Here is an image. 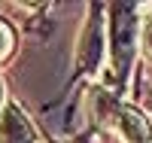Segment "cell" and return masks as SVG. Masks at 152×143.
I'll return each instance as SVG.
<instances>
[{
	"label": "cell",
	"instance_id": "obj_4",
	"mask_svg": "<svg viewBox=\"0 0 152 143\" xmlns=\"http://www.w3.org/2000/svg\"><path fill=\"white\" fill-rule=\"evenodd\" d=\"M143 49H146L149 55H152V24H149V28L143 31Z\"/></svg>",
	"mask_w": 152,
	"mask_h": 143
},
{
	"label": "cell",
	"instance_id": "obj_1",
	"mask_svg": "<svg viewBox=\"0 0 152 143\" xmlns=\"http://www.w3.org/2000/svg\"><path fill=\"white\" fill-rule=\"evenodd\" d=\"M0 143H37L31 119L12 103L0 110Z\"/></svg>",
	"mask_w": 152,
	"mask_h": 143
},
{
	"label": "cell",
	"instance_id": "obj_3",
	"mask_svg": "<svg viewBox=\"0 0 152 143\" xmlns=\"http://www.w3.org/2000/svg\"><path fill=\"white\" fill-rule=\"evenodd\" d=\"M12 43H15V37H12V31L6 28L3 21H0V61H3L9 52H12Z\"/></svg>",
	"mask_w": 152,
	"mask_h": 143
},
{
	"label": "cell",
	"instance_id": "obj_2",
	"mask_svg": "<svg viewBox=\"0 0 152 143\" xmlns=\"http://www.w3.org/2000/svg\"><path fill=\"white\" fill-rule=\"evenodd\" d=\"M116 128L125 143H152V125L134 107H116Z\"/></svg>",
	"mask_w": 152,
	"mask_h": 143
},
{
	"label": "cell",
	"instance_id": "obj_5",
	"mask_svg": "<svg viewBox=\"0 0 152 143\" xmlns=\"http://www.w3.org/2000/svg\"><path fill=\"white\" fill-rule=\"evenodd\" d=\"M0 103H3V79H0Z\"/></svg>",
	"mask_w": 152,
	"mask_h": 143
}]
</instances>
